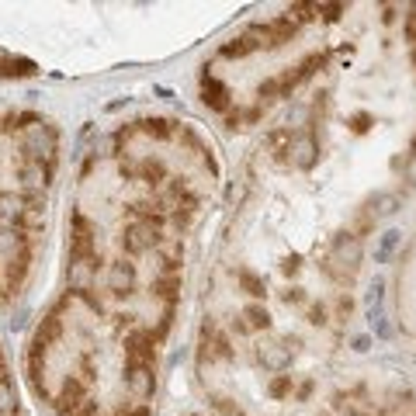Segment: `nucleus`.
Listing matches in <instances>:
<instances>
[{"label":"nucleus","mask_w":416,"mask_h":416,"mask_svg":"<svg viewBox=\"0 0 416 416\" xmlns=\"http://www.w3.org/2000/svg\"><path fill=\"white\" fill-rule=\"evenodd\" d=\"M129 389H132L139 399H146V395L153 392V372H149V368H135V372L129 375Z\"/></svg>","instance_id":"nucleus-4"},{"label":"nucleus","mask_w":416,"mask_h":416,"mask_svg":"<svg viewBox=\"0 0 416 416\" xmlns=\"http://www.w3.org/2000/svg\"><path fill=\"white\" fill-rule=\"evenodd\" d=\"M18 413V399H14V385L8 378H0V416H14Z\"/></svg>","instance_id":"nucleus-5"},{"label":"nucleus","mask_w":416,"mask_h":416,"mask_svg":"<svg viewBox=\"0 0 416 416\" xmlns=\"http://www.w3.org/2000/svg\"><path fill=\"white\" fill-rule=\"evenodd\" d=\"M406 177H409V181H416V156H413V164L406 167Z\"/></svg>","instance_id":"nucleus-10"},{"label":"nucleus","mask_w":416,"mask_h":416,"mask_svg":"<svg viewBox=\"0 0 416 416\" xmlns=\"http://www.w3.org/2000/svg\"><path fill=\"white\" fill-rule=\"evenodd\" d=\"M90 278H94V264H90L87 257L77 253V257H73V264H70V285H73V288H87Z\"/></svg>","instance_id":"nucleus-3"},{"label":"nucleus","mask_w":416,"mask_h":416,"mask_svg":"<svg viewBox=\"0 0 416 416\" xmlns=\"http://www.w3.org/2000/svg\"><path fill=\"white\" fill-rule=\"evenodd\" d=\"M354 350H368V337H357L354 340Z\"/></svg>","instance_id":"nucleus-9"},{"label":"nucleus","mask_w":416,"mask_h":416,"mask_svg":"<svg viewBox=\"0 0 416 416\" xmlns=\"http://www.w3.org/2000/svg\"><path fill=\"white\" fill-rule=\"evenodd\" d=\"M18 226H25V229H42V208L38 205H25L21 208V219H18Z\"/></svg>","instance_id":"nucleus-7"},{"label":"nucleus","mask_w":416,"mask_h":416,"mask_svg":"<svg viewBox=\"0 0 416 416\" xmlns=\"http://www.w3.org/2000/svg\"><path fill=\"white\" fill-rule=\"evenodd\" d=\"M333 253H337V260H333V264H347V271L354 274L357 260H361V243H357V236H337Z\"/></svg>","instance_id":"nucleus-1"},{"label":"nucleus","mask_w":416,"mask_h":416,"mask_svg":"<svg viewBox=\"0 0 416 416\" xmlns=\"http://www.w3.org/2000/svg\"><path fill=\"white\" fill-rule=\"evenodd\" d=\"M395 243H399V233L395 229H389L385 236H382V246H378V253H375V260H385L392 250H395Z\"/></svg>","instance_id":"nucleus-8"},{"label":"nucleus","mask_w":416,"mask_h":416,"mask_svg":"<svg viewBox=\"0 0 416 416\" xmlns=\"http://www.w3.org/2000/svg\"><path fill=\"white\" fill-rule=\"evenodd\" d=\"M395 208H399V194H395V191H378V194L368 201V216H375V219H389Z\"/></svg>","instance_id":"nucleus-2"},{"label":"nucleus","mask_w":416,"mask_h":416,"mask_svg":"<svg viewBox=\"0 0 416 416\" xmlns=\"http://www.w3.org/2000/svg\"><path fill=\"white\" fill-rule=\"evenodd\" d=\"M108 285H112L115 291L129 288V285H132V271H129L125 264H115V268H108Z\"/></svg>","instance_id":"nucleus-6"}]
</instances>
